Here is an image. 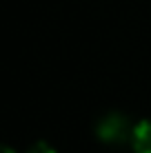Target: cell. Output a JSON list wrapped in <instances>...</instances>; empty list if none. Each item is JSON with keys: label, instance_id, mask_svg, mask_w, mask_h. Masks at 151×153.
Here are the masks:
<instances>
[{"label": "cell", "instance_id": "cell-2", "mask_svg": "<svg viewBox=\"0 0 151 153\" xmlns=\"http://www.w3.org/2000/svg\"><path fill=\"white\" fill-rule=\"evenodd\" d=\"M131 149L133 153H151V118L136 122Z\"/></svg>", "mask_w": 151, "mask_h": 153}, {"label": "cell", "instance_id": "cell-4", "mask_svg": "<svg viewBox=\"0 0 151 153\" xmlns=\"http://www.w3.org/2000/svg\"><path fill=\"white\" fill-rule=\"evenodd\" d=\"M2 153H16L13 149H9V146H4V149H2Z\"/></svg>", "mask_w": 151, "mask_h": 153}, {"label": "cell", "instance_id": "cell-1", "mask_svg": "<svg viewBox=\"0 0 151 153\" xmlns=\"http://www.w3.org/2000/svg\"><path fill=\"white\" fill-rule=\"evenodd\" d=\"M133 131H136V122H131L129 115H124L120 111H109L105 115H100L96 122V138L109 146L131 144Z\"/></svg>", "mask_w": 151, "mask_h": 153}, {"label": "cell", "instance_id": "cell-3", "mask_svg": "<svg viewBox=\"0 0 151 153\" xmlns=\"http://www.w3.org/2000/svg\"><path fill=\"white\" fill-rule=\"evenodd\" d=\"M27 153H58V151H56L49 142L40 140V142H36V144H31L29 149H27Z\"/></svg>", "mask_w": 151, "mask_h": 153}]
</instances>
